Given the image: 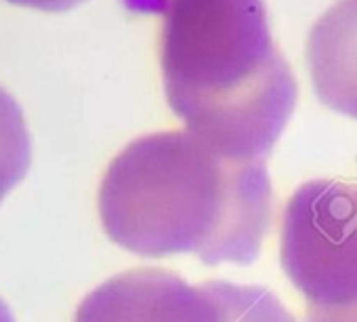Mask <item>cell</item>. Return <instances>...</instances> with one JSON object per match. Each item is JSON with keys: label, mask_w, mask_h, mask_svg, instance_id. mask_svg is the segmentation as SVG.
I'll use <instances>...</instances> for the list:
<instances>
[{"label": "cell", "mask_w": 357, "mask_h": 322, "mask_svg": "<svg viewBox=\"0 0 357 322\" xmlns=\"http://www.w3.org/2000/svg\"><path fill=\"white\" fill-rule=\"evenodd\" d=\"M221 314V322H296L294 316L265 286L208 282Z\"/></svg>", "instance_id": "cell-7"}, {"label": "cell", "mask_w": 357, "mask_h": 322, "mask_svg": "<svg viewBox=\"0 0 357 322\" xmlns=\"http://www.w3.org/2000/svg\"><path fill=\"white\" fill-rule=\"evenodd\" d=\"M307 64L317 99L357 120V0H338L315 22Z\"/></svg>", "instance_id": "cell-5"}, {"label": "cell", "mask_w": 357, "mask_h": 322, "mask_svg": "<svg viewBox=\"0 0 357 322\" xmlns=\"http://www.w3.org/2000/svg\"><path fill=\"white\" fill-rule=\"evenodd\" d=\"M160 68L185 131L229 158L271 152L296 105L263 0H164Z\"/></svg>", "instance_id": "cell-2"}, {"label": "cell", "mask_w": 357, "mask_h": 322, "mask_svg": "<svg viewBox=\"0 0 357 322\" xmlns=\"http://www.w3.org/2000/svg\"><path fill=\"white\" fill-rule=\"evenodd\" d=\"M280 261L307 322H357V186L303 184L284 209Z\"/></svg>", "instance_id": "cell-3"}, {"label": "cell", "mask_w": 357, "mask_h": 322, "mask_svg": "<svg viewBox=\"0 0 357 322\" xmlns=\"http://www.w3.org/2000/svg\"><path fill=\"white\" fill-rule=\"evenodd\" d=\"M0 322H15V316L11 314L9 305L0 299Z\"/></svg>", "instance_id": "cell-9"}, {"label": "cell", "mask_w": 357, "mask_h": 322, "mask_svg": "<svg viewBox=\"0 0 357 322\" xmlns=\"http://www.w3.org/2000/svg\"><path fill=\"white\" fill-rule=\"evenodd\" d=\"M7 3L26 7V9L45 11V13H63V11H70V9L82 5L84 0H7Z\"/></svg>", "instance_id": "cell-8"}, {"label": "cell", "mask_w": 357, "mask_h": 322, "mask_svg": "<svg viewBox=\"0 0 357 322\" xmlns=\"http://www.w3.org/2000/svg\"><path fill=\"white\" fill-rule=\"evenodd\" d=\"M74 322H221L208 286L166 270L122 272L91 291Z\"/></svg>", "instance_id": "cell-4"}, {"label": "cell", "mask_w": 357, "mask_h": 322, "mask_svg": "<svg viewBox=\"0 0 357 322\" xmlns=\"http://www.w3.org/2000/svg\"><path fill=\"white\" fill-rule=\"evenodd\" d=\"M32 143L24 112L15 97L0 89V203L26 177Z\"/></svg>", "instance_id": "cell-6"}, {"label": "cell", "mask_w": 357, "mask_h": 322, "mask_svg": "<svg viewBox=\"0 0 357 322\" xmlns=\"http://www.w3.org/2000/svg\"><path fill=\"white\" fill-rule=\"evenodd\" d=\"M271 180L261 158H229L190 131L130 141L99 188V217L141 257L192 253L206 265H250L271 226Z\"/></svg>", "instance_id": "cell-1"}]
</instances>
